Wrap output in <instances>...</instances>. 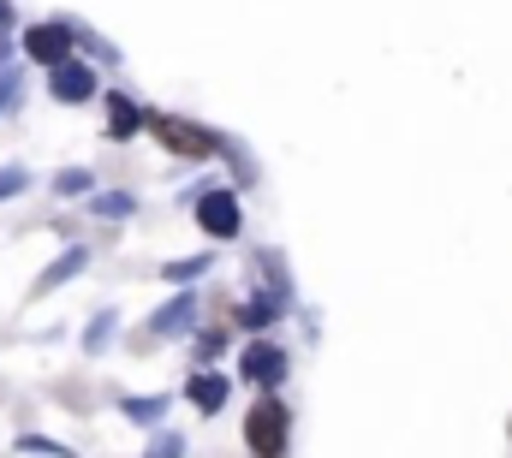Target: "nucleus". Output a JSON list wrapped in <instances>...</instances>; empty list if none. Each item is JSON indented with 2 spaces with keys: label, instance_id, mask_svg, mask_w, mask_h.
Listing matches in <instances>:
<instances>
[{
  "label": "nucleus",
  "instance_id": "1",
  "mask_svg": "<svg viewBox=\"0 0 512 458\" xmlns=\"http://www.w3.org/2000/svg\"><path fill=\"white\" fill-rule=\"evenodd\" d=\"M143 125H149V131L161 137V149H173V155H185V161H209V155H221V137H215L209 125H197V119L149 114Z\"/></svg>",
  "mask_w": 512,
  "mask_h": 458
},
{
  "label": "nucleus",
  "instance_id": "2",
  "mask_svg": "<svg viewBox=\"0 0 512 458\" xmlns=\"http://www.w3.org/2000/svg\"><path fill=\"white\" fill-rule=\"evenodd\" d=\"M286 441H292V411L280 399H256L245 417V447L256 458H286Z\"/></svg>",
  "mask_w": 512,
  "mask_h": 458
},
{
  "label": "nucleus",
  "instance_id": "3",
  "mask_svg": "<svg viewBox=\"0 0 512 458\" xmlns=\"http://www.w3.org/2000/svg\"><path fill=\"white\" fill-rule=\"evenodd\" d=\"M72 24H60V18H48V24H30L24 30V60H36V66H60V60H72Z\"/></svg>",
  "mask_w": 512,
  "mask_h": 458
},
{
  "label": "nucleus",
  "instance_id": "4",
  "mask_svg": "<svg viewBox=\"0 0 512 458\" xmlns=\"http://www.w3.org/2000/svg\"><path fill=\"white\" fill-rule=\"evenodd\" d=\"M48 96H54L60 108H78V102L96 96V72H90L84 60H60V66H48Z\"/></svg>",
  "mask_w": 512,
  "mask_h": 458
},
{
  "label": "nucleus",
  "instance_id": "5",
  "mask_svg": "<svg viewBox=\"0 0 512 458\" xmlns=\"http://www.w3.org/2000/svg\"><path fill=\"white\" fill-rule=\"evenodd\" d=\"M286 375V351L268 340H251L245 351H239V381H251V387H274Z\"/></svg>",
  "mask_w": 512,
  "mask_h": 458
},
{
  "label": "nucleus",
  "instance_id": "6",
  "mask_svg": "<svg viewBox=\"0 0 512 458\" xmlns=\"http://www.w3.org/2000/svg\"><path fill=\"white\" fill-rule=\"evenodd\" d=\"M239 221H245V215H239V197H233V191H203V197H197V227L209 232V238H233Z\"/></svg>",
  "mask_w": 512,
  "mask_h": 458
},
{
  "label": "nucleus",
  "instance_id": "7",
  "mask_svg": "<svg viewBox=\"0 0 512 458\" xmlns=\"http://www.w3.org/2000/svg\"><path fill=\"white\" fill-rule=\"evenodd\" d=\"M191 405L203 411V417H215L221 405H227V393H233V375H215V369H203V375H191Z\"/></svg>",
  "mask_w": 512,
  "mask_h": 458
},
{
  "label": "nucleus",
  "instance_id": "8",
  "mask_svg": "<svg viewBox=\"0 0 512 458\" xmlns=\"http://www.w3.org/2000/svg\"><path fill=\"white\" fill-rule=\"evenodd\" d=\"M143 119H149V114H143V108L131 102L126 90H108V137H114V143H131Z\"/></svg>",
  "mask_w": 512,
  "mask_h": 458
},
{
  "label": "nucleus",
  "instance_id": "9",
  "mask_svg": "<svg viewBox=\"0 0 512 458\" xmlns=\"http://www.w3.org/2000/svg\"><path fill=\"white\" fill-rule=\"evenodd\" d=\"M84 262H90V250H84V244H72V250H66L60 262H54V268H42V280H36V292H54V286H66V280H72V274H78Z\"/></svg>",
  "mask_w": 512,
  "mask_h": 458
},
{
  "label": "nucleus",
  "instance_id": "10",
  "mask_svg": "<svg viewBox=\"0 0 512 458\" xmlns=\"http://www.w3.org/2000/svg\"><path fill=\"white\" fill-rule=\"evenodd\" d=\"M191 316H197V298L185 292V298H173L167 310H155V322H149V328H155V334H185V328H191Z\"/></svg>",
  "mask_w": 512,
  "mask_h": 458
},
{
  "label": "nucleus",
  "instance_id": "11",
  "mask_svg": "<svg viewBox=\"0 0 512 458\" xmlns=\"http://www.w3.org/2000/svg\"><path fill=\"white\" fill-rule=\"evenodd\" d=\"M90 185H96L90 167H60V173H54V197H84Z\"/></svg>",
  "mask_w": 512,
  "mask_h": 458
},
{
  "label": "nucleus",
  "instance_id": "12",
  "mask_svg": "<svg viewBox=\"0 0 512 458\" xmlns=\"http://www.w3.org/2000/svg\"><path fill=\"white\" fill-rule=\"evenodd\" d=\"M18 96H24V78H18L12 66H0V114H12V108H18Z\"/></svg>",
  "mask_w": 512,
  "mask_h": 458
},
{
  "label": "nucleus",
  "instance_id": "13",
  "mask_svg": "<svg viewBox=\"0 0 512 458\" xmlns=\"http://www.w3.org/2000/svg\"><path fill=\"white\" fill-rule=\"evenodd\" d=\"M120 411H126L131 423H155V417H161V411H167V399H126V405H120Z\"/></svg>",
  "mask_w": 512,
  "mask_h": 458
},
{
  "label": "nucleus",
  "instance_id": "14",
  "mask_svg": "<svg viewBox=\"0 0 512 458\" xmlns=\"http://www.w3.org/2000/svg\"><path fill=\"white\" fill-rule=\"evenodd\" d=\"M96 215L120 221V215H131V197H126V191H102V197H96Z\"/></svg>",
  "mask_w": 512,
  "mask_h": 458
},
{
  "label": "nucleus",
  "instance_id": "15",
  "mask_svg": "<svg viewBox=\"0 0 512 458\" xmlns=\"http://www.w3.org/2000/svg\"><path fill=\"white\" fill-rule=\"evenodd\" d=\"M18 453H42V458H66L60 441H42V435H18Z\"/></svg>",
  "mask_w": 512,
  "mask_h": 458
},
{
  "label": "nucleus",
  "instance_id": "16",
  "mask_svg": "<svg viewBox=\"0 0 512 458\" xmlns=\"http://www.w3.org/2000/svg\"><path fill=\"white\" fill-rule=\"evenodd\" d=\"M24 185H30V173H24V167H0V203H6V197H18Z\"/></svg>",
  "mask_w": 512,
  "mask_h": 458
},
{
  "label": "nucleus",
  "instance_id": "17",
  "mask_svg": "<svg viewBox=\"0 0 512 458\" xmlns=\"http://www.w3.org/2000/svg\"><path fill=\"white\" fill-rule=\"evenodd\" d=\"M209 256H191V262H167V280H185V274H203Z\"/></svg>",
  "mask_w": 512,
  "mask_h": 458
},
{
  "label": "nucleus",
  "instance_id": "18",
  "mask_svg": "<svg viewBox=\"0 0 512 458\" xmlns=\"http://www.w3.org/2000/svg\"><path fill=\"white\" fill-rule=\"evenodd\" d=\"M108 328H114V316H96V328L84 334V345H90V351H102V345H108Z\"/></svg>",
  "mask_w": 512,
  "mask_h": 458
},
{
  "label": "nucleus",
  "instance_id": "19",
  "mask_svg": "<svg viewBox=\"0 0 512 458\" xmlns=\"http://www.w3.org/2000/svg\"><path fill=\"white\" fill-rule=\"evenodd\" d=\"M12 24H18V12H12V0H0V42L12 36Z\"/></svg>",
  "mask_w": 512,
  "mask_h": 458
},
{
  "label": "nucleus",
  "instance_id": "20",
  "mask_svg": "<svg viewBox=\"0 0 512 458\" xmlns=\"http://www.w3.org/2000/svg\"><path fill=\"white\" fill-rule=\"evenodd\" d=\"M149 458H179V441H173V435H167V441H155V447H149Z\"/></svg>",
  "mask_w": 512,
  "mask_h": 458
}]
</instances>
